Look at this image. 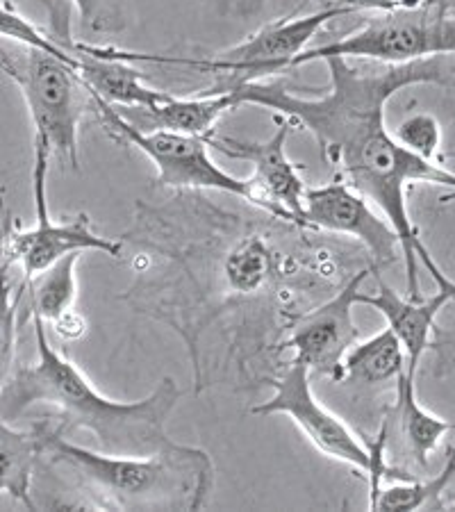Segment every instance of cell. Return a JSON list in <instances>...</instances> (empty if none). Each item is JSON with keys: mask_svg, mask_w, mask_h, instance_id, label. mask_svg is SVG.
Here are the masks:
<instances>
[{"mask_svg": "<svg viewBox=\"0 0 455 512\" xmlns=\"http://www.w3.org/2000/svg\"><path fill=\"white\" fill-rule=\"evenodd\" d=\"M330 85L324 94L308 98L294 94L283 82H244L230 89L237 105H260L276 117L294 121L319 144L326 164L337 169L353 189L367 198L390 221L401 244L408 299L419 301V262L428 269L437 289H455V280L433 260L421 242L410 217L408 192L412 185H437L451 189L455 198V173L442 164L419 158L396 142L387 130L385 107L394 94L415 85L455 89V66L446 57L408 64H380L362 69L346 57H326Z\"/></svg>", "mask_w": 455, "mask_h": 512, "instance_id": "6da1fadb", "label": "cell"}, {"mask_svg": "<svg viewBox=\"0 0 455 512\" xmlns=\"http://www.w3.org/2000/svg\"><path fill=\"white\" fill-rule=\"evenodd\" d=\"M37 340V362L12 371L0 390V417L19 419L32 406L60 412L64 428H82L96 437L98 449L114 456H155L178 447L167 433V421L182 390L164 376L142 401H114L89 383V378L46 337V321L30 315Z\"/></svg>", "mask_w": 455, "mask_h": 512, "instance_id": "7a4b0ae2", "label": "cell"}, {"mask_svg": "<svg viewBox=\"0 0 455 512\" xmlns=\"http://www.w3.org/2000/svg\"><path fill=\"white\" fill-rule=\"evenodd\" d=\"M41 433V456L69 474L96 506L117 510H201L214 485L212 458L178 444L155 456H114L66 440L62 431Z\"/></svg>", "mask_w": 455, "mask_h": 512, "instance_id": "3957f363", "label": "cell"}, {"mask_svg": "<svg viewBox=\"0 0 455 512\" xmlns=\"http://www.w3.org/2000/svg\"><path fill=\"white\" fill-rule=\"evenodd\" d=\"M0 73L19 87L35 126V142L78 171L80 123L91 105L78 64L37 48H23L21 57L0 51Z\"/></svg>", "mask_w": 455, "mask_h": 512, "instance_id": "277c9868", "label": "cell"}, {"mask_svg": "<svg viewBox=\"0 0 455 512\" xmlns=\"http://www.w3.org/2000/svg\"><path fill=\"white\" fill-rule=\"evenodd\" d=\"M267 385L273 390L269 401L255 406L251 412L258 417L285 415L299 426L314 449L344 462L367 478L369 483V508L380 492V483L387 474H394L396 481H410L412 476L396 472L385 460L387 444V421L376 435L374 444H364L349 426L339 419L333 410H328L317 396H314L310 371L299 362H289L283 374L267 378Z\"/></svg>", "mask_w": 455, "mask_h": 512, "instance_id": "5b68a950", "label": "cell"}, {"mask_svg": "<svg viewBox=\"0 0 455 512\" xmlns=\"http://www.w3.org/2000/svg\"><path fill=\"white\" fill-rule=\"evenodd\" d=\"M455 55V19L442 0H426L417 7L385 12L380 19L330 44L305 48L294 57L292 69L326 57L374 60L380 64H408L428 57Z\"/></svg>", "mask_w": 455, "mask_h": 512, "instance_id": "8992f818", "label": "cell"}, {"mask_svg": "<svg viewBox=\"0 0 455 512\" xmlns=\"http://www.w3.org/2000/svg\"><path fill=\"white\" fill-rule=\"evenodd\" d=\"M91 110L96 112V119L101 121V126L114 142L135 146L155 164L157 187L217 189V192L239 196L255 205L251 185L242 178H235L233 173L221 169L212 160L205 137L182 135L173 130H142L119 114L117 107L94 94H91Z\"/></svg>", "mask_w": 455, "mask_h": 512, "instance_id": "52a82bcc", "label": "cell"}, {"mask_svg": "<svg viewBox=\"0 0 455 512\" xmlns=\"http://www.w3.org/2000/svg\"><path fill=\"white\" fill-rule=\"evenodd\" d=\"M48 158H51L48 148L35 142V167H32L35 226L23 228L19 221H10V212H5L3 230H0V258H3L5 267L19 264L26 280L39 276L41 271L53 267L69 253L98 251L114 260L121 258V244L110 237L98 235L87 212H80L71 219L53 221L46 203Z\"/></svg>", "mask_w": 455, "mask_h": 512, "instance_id": "ba28073f", "label": "cell"}, {"mask_svg": "<svg viewBox=\"0 0 455 512\" xmlns=\"http://www.w3.org/2000/svg\"><path fill=\"white\" fill-rule=\"evenodd\" d=\"M276 132L264 142H246L237 137H221L212 132L208 146L219 151L228 158L246 160L253 164V176L246 178L255 194V208L271 214L273 219L287 221V224L301 226L303 224V198H305V180L301 178L299 164L287 158L285 144L289 132L296 126L294 121L285 117H276Z\"/></svg>", "mask_w": 455, "mask_h": 512, "instance_id": "9c48e42d", "label": "cell"}, {"mask_svg": "<svg viewBox=\"0 0 455 512\" xmlns=\"http://www.w3.org/2000/svg\"><path fill=\"white\" fill-rule=\"evenodd\" d=\"M369 274L371 269L358 271L342 292L296 321L287 346L294 351V362L308 369L310 376H324L333 383L346 381L344 358L360 337L353 312Z\"/></svg>", "mask_w": 455, "mask_h": 512, "instance_id": "30bf717a", "label": "cell"}, {"mask_svg": "<svg viewBox=\"0 0 455 512\" xmlns=\"http://www.w3.org/2000/svg\"><path fill=\"white\" fill-rule=\"evenodd\" d=\"M303 224L321 233L358 239L374 258V269L401 260V244L390 221L339 176L328 185L305 189Z\"/></svg>", "mask_w": 455, "mask_h": 512, "instance_id": "8fae6325", "label": "cell"}, {"mask_svg": "<svg viewBox=\"0 0 455 512\" xmlns=\"http://www.w3.org/2000/svg\"><path fill=\"white\" fill-rule=\"evenodd\" d=\"M374 274L378 278V289L374 294L360 292L358 305H369V308L378 310L385 317L387 328H392V333L399 337L405 351V360H408L405 369L410 374H417L421 358L433 346L437 317H440L446 305L455 301V289H437V294L430 296V299L412 301L387 285L378 276V269H374Z\"/></svg>", "mask_w": 455, "mask_h": 512, "instance_id": "7c38bea8", "label": "cell"}, {"mask_svg": "<svg viewBox=\"0 0 455 512\" xmlns=\"http://www.w3.org/2000/svg\"><path fill=\"white\" fill-rule=\"evenodd\" d=\"M71 51L76 53L78 73L89 94L103 98L105 103L126 107V110H146V107L167 101L171 96L162 89L146 87L142 71L135 69L132 62L98 53L85 41L82 44L73 41Z\"/></svg>", "mask_w": 455, "mask_h": 512, "instance_id": "4fadbf2b", "label": "cell"}, {"mask_svg": "<svg viewBox=\"0 0 455 512\" xmlns=\"http://www.w3.org/2000/svg\"><path fill=\"white\" fill-rule=\"evenodd\" d=\"M237 107L239 105L233 92H205L194 98H178L171 94L167 101L146 107V110H137V128L173 130L182 132V135L210 137L223 114L235 112Z\"/></svg>", "mask_w": 455, "mask_h": 512, "instance_id": "5bb4252c", "label": "cell"}, {"mask_svg": "<svg viewBox=\"0 0 455 512\" xmlns=\"http://www.w3.org/2000/svg\"><path fill=\"white\" fill-rule=\"evenodd\" d=\"M417 374H410L408 369L403 371L399 383H396V417H399L401 435L412 458L419 467H428L430 456H433L435 449L440 447L442 440L453 428L451 421L433 415V412L421 406L417 399V387H415Z\"/></svg>", "mask_w": 455, "mask_h": 512, "instance_id": "9a60e30c", "label": "cell"}, {"mask_svg": "<svg viewBox=\"0 0 455 512\" xmlns=\"http://www.w3.org/2000/svg\"><path fill=\"white\" fill-rule=\"evenodd\" d=\"M41 456L39 431H16L0 417V494H10L28 510H37L32 501V472Z\"/></svg>", "mask_w": 455, "mask_h": 512, "instance_id": "2e32d148", "label": "cell"}, {"mask_svg": "<svg viewBox=\"0 0 455 512\" xmlns=\"http://www.w3.org/2000/svg\"><path fill=\"white\" fill-rule=\"evenodd\" d=\"M405 365H408L405 351L399 337L392 333V328L380 330L378 335L364 342H355L344 358L346 381L371 387L387 383H394L396 387Z\"/></svg>", "mask_w": 455, "mask_h": 512, "instance_id": "e0dca14e", "label": "cell"}, {"mask_svg": "<svg viewBox=\"0 0 455 512\" xmlns=\"http://www.w3.org/2000/svg\"><path fill=\"white\" fill-rule=\"evenodd\" d=\"M82 253H69L53 267L41 271L39 276L23 280V289L28 294V317H41L48 324L60 319L64 312L73 310L78 299L76 267Z\"/></svg>", "mask_w": 455, "mask_h": 512, "instance_id": "ac0fdd59", "label": "cell"}, {"mask_svg": "<svg viewBox=\"0 0 455 512\" xmlns=\"http://www.w3.org/2000/svg\"><path fill=\"white\" fill-rule=\"evenodd\" d=\"M455 478V442L446 458L444 469L430 481H399L390 487H380L376 501L371 503L369 510H442V497L449 490V485Z\"/></svg>", "mask_w": 455, "mask_h": 512, "instance_id": "d6986e66", "label": "cell"}, {"mask_svg": "<svg viewBox=\"0 0 455 512\" xmlns=\"http://www.w3.org/2000/svg\"><path fill=\"white\" fill-rule=\"evenodd\" d=\"M271 251L260 235H248L235 244L223 262L226 283L237 294H255L267 283Z\"/></svg>", "mask_w": 455, "mask_h": 512, "instance_id": "ffe728a7", "label": "cell"}, {"mask_svg": "<svg viewBox=\"0 0 455 512\" xmlns=\"http://www.w3.org/2000/svg\"><path fill=\"white\" fill-rule=\"evenodd\" d=\"M10 267H5L3 258H0V390L10 381L14 371V355H16V312H19V303L23 299L21 292H14L10 276H7Z\"/></svg>", "mask_w": 455, "mask_h": 512, "instance_id": "44dd1931", "label": "cell"}, {"mask_svg": "<svg viewBox=\"0 0 455 512\" xmlns=\"http://www.w3.org/2000/svg\"><path fill=\"white\" fill-rule=\"evenodd\" d=\"M394 139L401 146L408 148L410 153L419 155V158L444 164L442 153V123L437 121L433 114L417 112L403 119L394 130Z\"/></svg>", "mask_w": 455, "mask_h": 512, "instance_id": "7402d4cb", "label": "cell"}, {"mask_svg": "<svg viewBox=\"0 0 455 512\" xmlns=\"http://www.w3.org/2000/svg\"><path fill=\"white\" fill-rule=\"evenodd\" d=\"M0 37L12 39L23 48H37V51L53 53L57 57H64V60L78 64L76 53L64 48L53 35L39 30L32 21L23 19V16L16 12V7L7 3H0Z\"/></svg>", "mask_w": 455, "mask_h": 512, "instance_id": "603a6c76", "label": "cell"}, {"mask_svg": "<svg viewBox=\"0 0 455 512\" xmlns=\"http://www.w3.org/2000/svg\"><path fill=\"white\" fill-rule=\"evenodd\" d=\"M80 14L82 26L96 35H112L126 26L119 0H71Z\"/></svg>", "mask_w": 455, "mask_h": 512, "instance_id": "cb8c5ba5", "label": "cell"}, {"mask_svg": "<svg viewBox=\"0 0 455 512\" xmlns=\"http://www.w3.org/2000/svg\"><path fill=\"white\" fill-rule=\"evenodd\" d=\"M219 16H235V19H251L267 7L269 0H201Z\"/></svg>", "mask_w": 455, "mask_h": 512, "instance_id": "d4e9b609", "label": "cell"}, {"mask_svg": "<svg viewBox=\"0 0 455 512\" xmlns=\"http://www.w3.org/2000/svg\"><path fill=\"white\" fill-rule=\"evenodd\" d=\"M426 0H335V5L346 7L349 12H394L405 7H417Z\"/></svg>", "mask_w": 455, "mask_h": 512, "instance_id": "484cf974", "label": "cell"}, {"mask_svg": "<svg viewBox=\"0 0 455 512\" xmlns=\"http://www.w3.org/2000/svg\"><path fill=\"white\" fill-rule=\"evenodd\" d=\"M51 326L55 333L62 337V340H80L87 330V321H85V317L78 315L76 310H69V312H64L60 319H55Z\"/></svg>", "mask_w": 455, "mask_h": 512, "instance_id": "4316f807", "label": "cell"}, {"mask_svg": "<svg viewBox=\"0 0 455 512\" xmlns=\"http://www.w3.org/2000/svg\"><path fill=\"white\" fill-rule=\"evenodd\" d=\"M0 3H7V5H12V7H19L21 3H26V0H0ZM39 3H51V0H39Z\"/></svg>", "mask_w": 455, "mask_h": 512, "instance_id": "83f0119b", "label": "cell"}, {"mask_svg": "<svg viewBox=\"0 0 455 512\" xmlns=\"http://www.w3.org/2000/svg\"><path fill=\"white\" fill-rule=\"evenodd\" d=\"M444 158H455V153H446V155H444Z\"/></svg>", "mask_w": 455, "mask_h": 512, "instance_id": "f1b7e54d", "label": "cell"}]
</instances>
